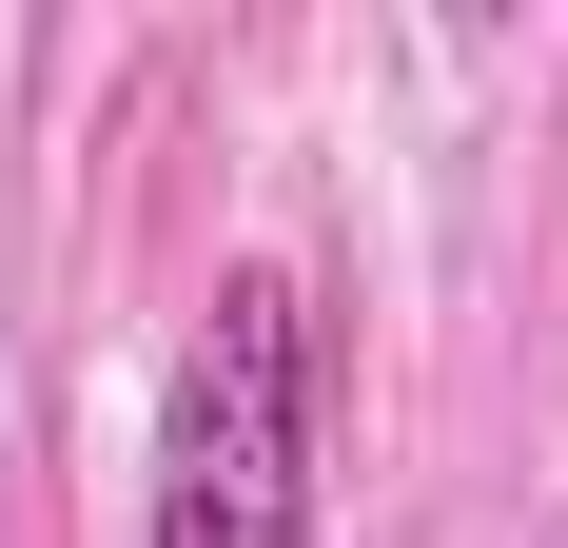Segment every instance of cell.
Wrapping results in <instances>:
<instances>
[{
	"instance_id": "6da1fadb",
	"label": "cell",
	"mask_w": 568,
	"mask_h": 548,
	"mask_svg": "<svg viewBox=\"0 0 568 548\" xmlns=\"http://www.w3.org/2000/svg\"><path fill=\"white\" fill-rule=\"evenodd\" d=\"M314 373H334L314 294L275 255H235L196 353H176V392H158V509L138 529L158 548H334L314 529Z\"/></svg>"
}]
</instances>
